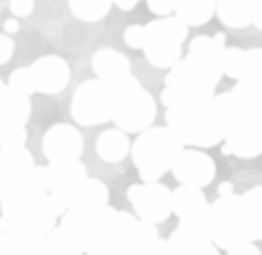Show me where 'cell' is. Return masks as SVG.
<instances>
[{
    "label": "cell",
    "mask_w": 262,
    "mask_h": 255,
    "mask_svg": "<svg viewBox=\"0 0 262 255\" xmlns=\"http://www.w3.org/2000/svg\"><path fill=\"white\" fill-rule=\"evenodd\" d=\"M217 98L226 119L224 154L257 157L262 152V84L238 82Z\"/></svg>",
    "instance_id": "cell-1"
},
{
    "label": "cell",
    "mask_w": 262,
    "mask_h": 255,
    "mask_svg": "<svg viewBox=\"0 0 262 255\" xmlns=\"http://www.w3.org/2000/svg\"><path fill=\"white\" fill-rule=\"evenodd\" d=\"M210 240L221 250L253 243L262 236V187H252L242 196H221L208 208Z\"/></svg>",
    "instance_id": "cell-2"
},
{
    "label": "cell",
    "mask_w": 262,
    "mask_h": 255,
    "mask_svg": "<svg viewBox=\"0 0 262 255\" xmlns=\"http://www.w3.org/2000/svg\"><path fill=\"white\" fill-rule=\"evenodd\" d=\"M166 126L184 145L215 147L224 140L226 119L217 95L189 100L166 110Z\"/></svg>",
    "instance_id": "cell-3"
},
{
    "label": "cell",
    "mask_w": 262,
    "mask_h": 255,
    "mask_svg": "<svg viewBox=\"0 0 262 255\" xmlns=\"http://www.w3.org/2000/svg\"><path fill=\"white\" fill-rule=\"evenodd\" d=\"M0 219L4 232L9 235H35L46 236L56 226L48 201V193L21 185L0 196Z\"/></svg>",
    "instance_id": "cell-4"
},
{
    "label": "cell",
    "mask_w": 262,
    "mask_h": 255,
    "mask_svg": "<svg viewBox=\"0 0 262 255\" xmlns=\"http://www.w3.org/2000/svg\"><path fill=\"white\" fill-rule=\"evenodd\" d=\"M222 70L219 59L189 54L170 69L166 75V88L161 93V101L166 109L189 100H203L215 95Z\"/></svg>",
    "instance_id": "cell-5"
},
{
    "label": "cell",
    "mask_w": 262,
    "mask_h": 255,
    "mask_svg": "<svg viewBox=\"0 0 262 255\" xmlns=\"http://www.w3.org/2000/svg\"><path fill=\"white\" fill-rule=\"evenodd\" d=\"M75 211L77 236L88 255H116L137 220L131 214L117 211L108 205L93 211Z\"/></svg>",
    "instance_id": "cell-6"
},
{
    "label": "cell",
    "mask_w": 262,
    "mask_h": 255,
    "mask_svg": "<svg viewBox=\"0 0 262 255\" xmlns=\"http://www.w3.org/2000/svg\"><path fill=\"white\" fill-rule=\"evenodd\" d=\"M129 151L142 180L158 182L171 169L184 143L168 126H156L142 131Z\"/></svg>",
    "instance_id": "cell-7"
},
{
    "label": "cell",
    "mask_w": 262,
    "mask_h": 255,
    "mask_svg": "<svg viewBox=\"0 0 262 255\" xmlns=\"http://www.w3.org/2000/svg\"><path fill=\"white\" fill-rule=\"evenodd\" d=\"M112 89V121L124 133H142L150 128L158 109L152 95L133 75L108 84Z\"/></svg>",
    "instance_id": "cell-8"
},
{
    "label": "cell",
    "mask_w": 262,
    "mask_h": 255,
    "mask_svg": "<svg viewBox=\"0 0 262 255\" xmlns=\"http://www.w3.org/2000/svg\"><path fill=\"white\" fill-rule=\"evenodd\" d=\"M187 25L177 16H166L145 25L143 53L156 69H171L182 56V44L187 39Z\"/></svg>",
    "instance_id": "cell-9"
},
{
    "label": "cell",
    "mask_w": 262,
    "mask_h": 255,
    "mask_svg": "<svg viewBox=\"0 0 262 255\" xmlns=\"http://www.w3.org/2000/svg\"><path fill=\"white\" fill-rule=\"evenodd\" d=\"M70 114L81 126H98L112 117V89L100 79H90L75 89Z\"/></svg>",
    "instance_id": "cell-10"
},
{
    "label": "cell",
    "mask_w": 262,
    "mask_h": 255,
    "mask_svg": "<svg viewBox=\"0 0 262 255\" xmlns=\"http://www.w3.org/2000/svg\"><path fill=\"white\" fill-rule=\"evenodd\" d=\"M128 199L143 222L161 224L171 215V190L159 182H143L128 189Z\"/></svg>",
    "instance_id": "cell-11"
},
{
    "label": "cell",
    "mask_w": 262,
    "mask_h": 255,
    "mask_svg": "<svg viewBox=\"0 0 262 255\" xmlns=\"http://www.w3.org/2000/svg\"><path fill=\"white\" fill-rule=\"evenodd\" d=\"M170 172H173V177L182 185L203 189V187L210 185L213 182L215 175H217V166H215V161L205 152L185 151L184 148L177 156Z\"/></svg>",
    "instance_id": "cell-12"
},
{
    "label": "cell",
    "mask_w": 262,
    "mask_h": 255,
    "mask_svg": "<svg viewBox=\"0 0 262 255\" xmlns=\"http://www.w3.org/2000/svg\"><path fill=\"white\" fill-rule=\"evenodd\" d=\"M84 151V138L77 128L70 124H54L42 138V152L49 163L79 159Z\"/></svg>",
    "instance_id": "cell-13"
},
{
    "label": "cell",
    "mask_w": 262,
    "mask_h": 255,
    "mask_svg": "<svg viewBox=\"0 0 262 255\" xmlns=\"http://www.w3.org/2000/svg\"><path fill=\"white\" fill-rule=\"evenodd\" d=\"M35 93L58 95L70 82V67L60 56H42L28 67Z\"/></svg>",
    "instance_id": "cell-14"
},
{
    "label": "cell",
    "mask_w": 262,
    "mask_h": 255,
    "mask_svg": "<svg viewBox=\"0 0 262 255\" xmlns=\"http://www.w3.org/2000/svg\"><path fill=\"white\" fill-rule=\"evenodd\" d=\"M33 168L35 159L27 147L0 148V182L4 185V193L27 185Z\"/></svg>",
    "instance_id": "cell-15"
},
{
    "label": "cell",
    "mask_w": 262,
    "mask_h": 255,
    "mask_svg": "<svg viewBox=\"0 0 262 255\" xmlns=\"http://www.w3.org/2000/svg\"><path fill=\"white\" fill-rule=\"evenodd\" d=\"M63 198H65L67 210L93 211L108 205V189L98 178L88 177Z\"/></svg>",
    "instance_id": "cell-16"
},
{
    "label": "cell",
    "mask_w": 262,
    "mask_h": 255,
    "mask_svg": "<svg viewBox=\"0 0 262 255\" xmlns=\"http://www.w3.org/2000/svg\"><path fill=\"white\" fill-rule=\"evenodd\" d=\"M46 169V193L65 196L69 190L88 178V169L79 159L49 163Z\"/></svg>",
    "instance_id": "cell-17"
},
{
    "label": "cell",
    "mask_w": 262,
    "mask_h": 255,
    "mask_svg": "<svg viewBox=\"0 0 262 255\" xmlns=\"http://www.w3.org/2000/svg\"><path fill=\"white\" fill-rule=\"evenodd\" d=\"M166 246L168 255H221L208 236L180 224L166 240Z\"/></svg>",
    "instance_id": "cell-18"
},
{
    "label": "cell",
    "mask_w": 262,
    "mask_h": 255,
    "mask_svg": "<svg viewBox=\"0 0 262 255\" xmlns=\"http://www.w3.org/2000/svg\"><path fill=\"white\" fill-rule=\"evenodd\" d=\"M91 67L96 74V79L105 84H116L121 79L131 75L129 59L116 49H98L91 58Z\"/></svg>",
    "instance_id": "cell-19"
},
{
    "label": "cell",
    "mask_w": 262,
    "mask_h": 255,
    "mask_svg": "<svg viewBox=\"0 0 262 255\" xmlns=\"http://www.w3.org/2000/svg\"><path fill=\"white\" fill-rule=\"evenodd\" d=\"M159 240L161 238L156 224L135 220L116 255H154Z\"/></svg>",
    "instance_id": "cell-20"
},
{
    "label": "cell",
    "mask_w": 262,
    "mask_h": 255,
    "mask_svg": "<svg viewBox=\"0 0 262 255\" xmlns=\"http://www.w3.org/2000/svg\"><path fill=\"white\" fill-rule=\"evenodd\" d=\"M30 116V98L16 93L7 84H0V126H25Z\"/></svg>",
    "instance_id": "cell-21"
},
{
    "label": "cell",
    "mask_w": 262,
    "mask_h": 255,
    "mask_svg": "<svg viewBox=\"0 0 262 255\" xmlns=\"http://www.w3.org/2000/svg\"><path fill=\"white\" fill-rule=\"evenodd\" d=\"M208 206L205 194L198 187L179 185L171 193V214H175L180 220L205 214Z\"/></svg>",
    "instance_id": "cell-22"
},
{
    "label": "cell",
    "mask_w": 262,
    "mask_h": 255,
    "mask_svg": "<svg viewBox=\"0 0 262 255\" xmlns=\"http://www.w3.org/2000/svg\"><path fill=\"white\" fill-rule=\"evenodd\" d=\"M129 140L124 131L107 130L96 138V154L105 163H121L129 154Z\"/></svg>",
    "instance_id": "cell-23"
},
{
    "label": "cell",
    "mask_w": 262,
    "mask_h": 255,
    "mask_svg": "<svg viewBox=\"0 0 262 255\" xmlns=\"http://www.w3.org/2000/svg\"><path fill=\"white\" fill-rule=\"evenodd\" d=\"M173 12L187 27H201L215 16V0H175Z\"/></svg>",
    "instance_id": "cell-24"
},
{
    "label": "cell",
    "mask_w": 262,
    "mask_h": 255,
    "mask_svg": "<svg viewBox=\"0 0 262 255\" xmlns=\"http://www.w3.org/2000/svg\"><path fill=\"white\" fill-rule=\"evenodd\" d=\"M46 255H82L84 248L77 235L61 226H54L44 236Z\"/></svg>",
    "instance_id": "cell-25"
},
{
    "label": "cell",
    "mask_w": 262,
    "mask_h": 255,
    "mask_svg": "<svg viewBox=\"0 0 262 255\" xmlns=\"http://www.w3.org/2000/svg\"><path fill=\"white\" fill-rule=\"evenodd\" d=\"M215 14L229 28H247L252 25L248 0H215Z\"/></svg>",
    "instance_id": "cell-26"
},
{
    "label": "cell",
    "mask_w": 262,
    "mask_h": 255,
    "mask_svg": "<svg viewBox=\"0 0 262 255\" xmlns=\"http://www.w3.org/2000/svg\"><path fill=\"white\" fill-rule=\"evenodd\" d=\"M69 7L75 18L95 23L111 12L112 0H69Z\"/></svg>",
    "instance_id": "cell-27"
},
{
    "label": "cell",
    "mask_w": 262,
    "mask_h": 255,
    "mask_svg": "<svg viewBox=\"0 0 262 255\" xmlns=\"http://www.w3.org/2000/svg\"><path fill=\"white\" fill-rule=\"evenodd\" d=\"M224 49H226V35L224 33H217L213 37H194L189 44V54L210 59H219Z\"/></svg>",
    "instance_id": "cell-28"
},
{
    "label": "cell",
    "mask_w": 262,
    "mask_h": 255,
    "mask_svg": "<svg viewBox=\"0 0 262 255\" xmlns=\"http://www.w3.org/2000/svg\"><path fill=\"white\" fill-rule=\"evenodd\" d=\"M219 63H221V70L224 75L239 80L245 70V63H247V51L238 48H226L219 58Z\"/></svg>",
    "instance_id": "cell-29"
},
{
    "label": "cell",
    "mask_w": 262,
    "mask_h": 255,
    "mask_svg": "<svg viewBox=\"0 0 262 255\" xmlns=\"http://www.w3.org/2000/svg\"><path fill=\"white\" fill-rule=\"evenodd\" d=\"M238 82L262 84V51L250 49L247 51V63H245L243 75Z\"/></svg>",
    "instance_id": "cell-30"
},
{
    "label": "cell",
    "mask_w": 262,
    "mask_h": 255,
    "mask_svg": "<svg viewBox=\"0 0 262 255\" xmlns=\"http://www.w3.org/2000/svg\"><path fill=\"white\" fill-rule=\"evenodd\" d=\"M28 133L25 126H0V148L25 147Z\"/></svg>",
    "instance_id": "cell-31"
},
{
    "label": "cell",
    "mask_w": 262,
    "mask_h": 255,
    "mask_svg": "<svg viewBox=\"0 0 262 255\" xmlns=\"http://www.w3.org/2000/svg\"><path fill=\"white\" fill-rule=\"evenodd\" d=\"M7 86L11 89H14L16 93H19V95L23 96H30L35 93V89H33V84H32V77H30V72H28V67H19V69H16L12 74L9 75V82H7Z\"/></svg>",
    "instance_id": "cell-32"
},
{
    "label": "cell",
    "mask_w": 262,
    "mask_h": 255,
    "mask_svg": "<svg viewBox=\"0 0 262 255\" xmlns=\"http://www.w3.org/2000/svg\"><path fill=\"white\" fill-rule=\"evenodd\" d=\"M21 255H46L44 236L35 235H12Z\"/></svg>",
    "instance_id": "cell-33"
},
{
    "label": "cell",
    "mask_w": 262,
    "mask_h": 255,
    "mask_svg": "<svg viewBox=\"0 0 262 255\" xmlns=\"http://www.w3.org/2000/svg\"><path fill=\"white\" fill-rule=\"evenodd\" d=\"M145 40V27L143 25H131L124 32V44L131 49H142Z\"/></svg>",
    "instance_id": "cell-34"
},
{
    "label": "cell",
    "mask_w": 262,
    "mask_h": 255,
    "mask_svg": "<svg viewBox=\"0 0 262 255\" xmlns=\"http://www.w3.org/2000/svg\"><path fill=\"white\" fill-rule=\"evenodd\" d=\"M147 7L150 9L152 14L161 16H171V12L175 11V0H147Z\"/></svg>",
    "instance_id": "cell-35"
},
{
    "label": "cell",
    "mask_w": 262,
    "mask_h": 255,
    "mask_svg": "<svg viewBox=\"0 0 262 255\" xmlns=\"http://www.w3.org/2000/svg\"><path fill=\"white\" fill-rule=\"evenodd\" d=\"M9 9L16 18H28L35 9V0H9Z\"/></svg>",
    "instance_id": "cell-36"
},
{
    "label": "cell",
    "mask_w": 262,
    "mask_h": 255,
    "mask_svg": "<svg viewBox=\"0 0 262 255\" xmlns=\"http://www.w3.org/2000/svg\"><path fill=\"white\" fill-rule=\"evenodd\" d=\"M0 255H21L16 245V238L9 232L0 235Z\"/></svg>",
    "instance_id": "cell-37"
},
{
    "label": "cell",
    "mask_w": 262,
    "mask_h": 255,
    "mask_svg": "<svg viewBox=\"0 0 262 255\" xmlns=\"http://www.w3.org/2000/svg\"><path fill=\"white\" fill-rule=\"evenodd\" d=\"M14 53V42L9 35L0 33V65H6Z\"/></svg>",
    "instance_id": "cell-38"
},
{
    "label": "cell",
    "mask_w": 262,
    "mask_h": 255,
    "mask_svg": "<svg viewBox=\"0 0 262 255\" xmlns=\"http://www.w3.org/2000/svg\"><path fill=\"white\" fill-rule=\"evenodd\" d=\"M227 255H260V250L253 243H239L227 250Z\"/></svg>",
    "instance_id": "cell-39"
},
{
    "label": "cell",
    "mask_w": 262,
    "mask_h": 255,
    "mask_svg": "<svg viewBox=\"0 0 262 255\" xmlns=\"http://www.w3.org/2000/svg\"><path fill=\"white\" fill-rule=\"evenodd\" d=\"M252 11V25L257 30L262 28V0H248Z\"/></svg>",
    "instance_id": "cell-40"
},
{
    "label": "cell",
    "mask_w": 262,
    "mask_h": 255,
    "mask_svg": "<svg viewBox=\"0 0 262 255\" xmlns=\"http://www.w3.org/2000/svg\"><path fill=\"white\" fill-rule=\"evenodd\" d=\"M4 32H6V35H14V33L19 32V23L16 18H9L4 21Z\"/></svg>",
    "instance_id": "cell-41"
},
{
    "label": "cell",
    "mask_w": 262,
    "mask_h": 255,
    "mask_svg": "<svg viewBox=\"0 0 262 255\" xmlns=\"http://www.w3.org/2000/svg\"><path fill=\"white\" fill-rule=\"evenodd\" d=\"M154 255H168V246H166V240H159V245L156 248Z\"/></svg>",
    "instance_id": "cell-42"
},
{
    "label": "cell",
    "mask_w": 262,
    "mask_h": 255,
    "mask_svg": "<svg viewBox=\"0 0 262 255\" xmlns=\"http://www.w3.org/2000/svg\"><path fill=\"white\" fill-rule=\"evenodd\" d=\"M231 190H232L231 184H222L221 189H219V193H221V196H227V194H232Z\"/></svg>",
    "instance_id": "cell-43"
},
{
    "label": "cell",
    "mask_w": 262,
    "mask_h": 255,
    "mask_svg": "<svg viewBox=\"0 0 262 255\" xmlns=\"http://www.w3.org/2000/svg\"><path fill=\"white\" fill-rule=\"evenodd\" d=\"M4 232V224H2V219H0V235Z\"/></svg>",
    "instance_id": "cell-44"
},
{
    "label": "cell",
    "mask_w": 262,
    "mask_h": 255,
    "mask_svg": "<svg viewBox=\"0 0 262 255\" xmlns=\"http://www.w3.org/2000/svg\"><path fill=\"white\" fill-rule=\"evenodd\" d=\"M4 194V185H2V182H0V196Z\"/></svg>",
    "instance_id": "cell-45"
}]
</instances>
